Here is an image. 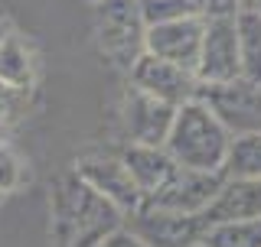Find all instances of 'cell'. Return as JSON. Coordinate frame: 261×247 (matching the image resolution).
Wrapping results in <instances>:
<instances>
[{
	"label": "cell",
	"instance_id": "6da1fadb",
	"mask_svg": "<svg viewBox=\"0 0 261 247\" xmlns=\"http://www.w3.org/2000/svg\"><path fill=\"white\" fill-rule=\"evenodd\" d=\"M124 228V211L95 192L79 172L59 179L53 189V234L62 247H98Z\"/></svg>",
	"mask_w": 261,
	"mask_h": 247
},
{
	"label": "cell",
	"instance_id": "7a4b0ae2",
	"mask_svg": "<svg viewBox=\"0 0 261 247\" xmlns=\"http://www.w3.org/2000/svg\"><path fill=\"white\" fill-rule=\"evenodd\" d=\"M228 146H232V134L209 111L206 101L193 98L190 104L176 108L173 127H170V137H167V153L179 166L202 169V172H222Z\"/></svg>",
	"mask_w": 261,
	"mask_h": 247
},
{
	"label": "cell",
	"instance_id": "3957f363",
	"mask_svg": "<svg viewBox=\"0 0 261 247\" xmlns=\"http://www.w3.org/2000/svg\"><path fill=\"white\" fill-rule=\"evenodd\" d=\"M98 43L118 69L130 72L147 52V23L137 0H98L95 4Z\"/></svg>",
	"mask_w": 261,
	"mask_h": 247
},
{
	"label": "cell",
	"instance_id": "277c9868",
	"mask_svg": "<svg viewBox=\"0 0 261 247\" xmlns=\"http://www.w3.org/2000/svg\"><path fill=\"white\" fill-rule=\"evenodd\" d=\"M124 228L147 247H196L209 231L202 215H176L147 202H141L137 211L124 215Z\"/></svg>",
	"mask_w": 261,
	"mask_h": 247
},
{
	"label": "cell",
	"instance_id": "5b68a950",
	"mask_svg": "<svg viewBox=\"0 0 261 247\" xmlns=\"http://www.w3.org/2000/svg\"><path fill=\"white\" fill-rule=\"evenodd\" d=\"M199 101L209 104L232 137L261 130V81L235 78L225 85H199Z\"/></svg>",
	"mask_w": 261,
	"mask_h": 247
},
{
	"label": "cell",
	"instance_id": "8992f818",
	"mask_svg": "<svg viewBox=\"0 0 261 247\" xmlns=\"http://www.w3.org/2000/svg\"><path fill=\"white\" fill-rule=\"evenodd\" d=\"M130 85L137 91L170 104V108H183L193 98H199V78H196V72L179 69V65L157 59L150 52H144L137 59V65L130 69Z\"/></svg>",
	"mask_w": 261,
	"mask_h": 247
},
{
	"label": "cell",
	"instance_id": "52a82bcc",
	"mask_svg": "<svg viewBox=\"0 0 261 247\" xmlns=\"http://www.w3.org/2000/svg\"><path fill=\"white\" fill-rule=\"evenodd\" d=\"M222 186H225V172H202V169L179 166L173 179L144 202L163 211H176V215H202L216 202V195L222 192Z\"/></svg>",
	"mask_w": 261,
	"mask_h": 247
},
{
	"label": "cell",
	"instance_id": "ba28073f",
	"mask_svg": "<svg viewBox=\"0 0 261 247\" xmlns=\"http://www.w3.org/2000/svg\"><path fill=\"white\" fill-rule=\"evenodd\" d=\"M196 78H199V85H225V81L242 78L235 20H206Z\"/></svg>",
	"mask_w": 261,
	"mask_h": 247
},
{
	"label": "cell",
	"instance_id": "9c48e42d",
	"mask_svg": "<svg viewBox=\"0 0 261 247\" xmlns=\"http://www.w3.org/2000/svg\"><path fill=\"white\" fill-rule=\"evenodd\" d=\"M176 108L157 101V98L137 91L134 85L124 91V101H121V123H124V134L130 143L141 146H167L170 127H173Z\"/></svg>",
	"mask_w": 261,
	"mask_h": 247
},
{
	"label": "cell",
	"instance_id": "30bf717a",
	"mask_svg": "<svg viewBox=\"0 0 261 247\" xmlns=\"http://www.w3.org/2000/svg\"><path fill=\"white\" fill-rule=\"evenodd\" d=\"M202 33H206V20H202V16L147 26V52L157 55V59L173 62L179 69L196 72V65H199V49H202Z\"/></svg>",
	"mask_w": 261,
	"mask_h": 247
},
{
	"label": "cell",
	"instance_id": "8fae6325",
	"mask_svg": "<svg viewBox=\"0 0 261 247\" xmlns=\"http://www.w3.org/2000/svg\"><path fill=\"white\" fill-rule=\"evenodd\" d=\"M75 172L95 189V192H101L111 205H118L124 215L141 208L144 195H141V189L134 186V179H130L127 166L121 163V156L118 160H114V156H85V160H79Z\"/></svg>",
	"mask_w": 261,
	"mask_h": 247
},
{
	"label": "cell",
	"instance_id": "7c38bea8",
	"mask_svg": "<svg viewBox=\"0 0 261 247\" xmlns=\"http://www.w3.org/2000/svg\"><path fill=\"white\" fill-rule=\"evenodd\" d=\"M206 225H228V221H258L261 218V179H228L216 202L202 211Z\"/></svg>",
	"mask_w": 261,
	"mask_h": 247
},
{
	"label": "cell",
	"instance_id": "4fadbf2b",
	"mask_svg": "<svg viewBox=\"0 0 261 247\" xmlns=\"http://www.w3.org/2000/svg\"><path fill=\"white\" fill-rule=\"evenodd\" d=\"M121 163L127 166L130 179L141 189L144 199L160 192L173 179V172L179 169V163L167 153V146H141V143H127V150L121 153Z\"/></svg>",
	"mask_w": 261,
	"mask_h": 247
},
{
	"label": "cell",
	"instance_id": "5bb4252c",
	"mask_svg": "<svg viewBox=\"0 0 261 247\" xmlns=\"http://www.w3.org/2000/svg\"><path fill=\"white\" fill-rule=\"evenodd\" d=\"M222 172L228 179H261V130L258 134H245V137H232Z\"/></svg>",
	"mask_w": 261,
	"mask_h": 247
},
{
	"label": "cell",
	"instance_id": "9a60e30c",
	"mask_svg": "<svg viewBox=\"0 0 261 247\" xmlns=\"http://www.w3.org/2000/svg\"><path fill=\"white\" fill-rule=\"evenodd\" d=\"M239 59H242V78L261 81V16L258 13H239Z\"/></svg>",
	"mask_w": 261,
	"mask_h": 247
},
{
	"label": "cell",
	"instance_id": "2e32d148",
	"mask_svg": "<svg viewBox=\"0 0 261 247\" xmlns=\"http://www.w3.org/2000/svg\"><path fill=\"white\" fill-rule=\"evenodd\" d=\"M0 81L23 88V91H30V85H33V55L13 33L0 46Z\"/></svg>",
	"mask_w": 261,
	"mask_h": 247
},
{
	"label": "cell",
	"instance_id": "e0dca14e",
	"mask_svg": "<svg viewBox=\"0 0 261 247\" xmlns=\"http://www.w3.org/2000/svg\"><path fill=\"white\" fill-rule=\"evenodd\" d=\"M202 247H261V218L212 225L202 237Z\"/></svg>",
	"mask_w": 261,
	"mask_h": 247
},
{
	"label": "cell",
	"instance_id": "ac0fdd59",
	"mask_svg": "<svg viewBox=\"0 0 261 247\" xmlns=\"http://www.w3.org/2000/svg\"><path fill=\"white\" fill-rule=\"evenodd\" d=\"M141 4V16L147 26H160V23H176L196 16L193 0H137Z\"/></svg>",
	"mask_w": 261,
	"mask_h": 247
},
{
	"label": "cell",
	"instance_id": "d6986e66",
	"mask_svg": "<svg viewBox=\"0 0 261 247\" xmlns=\"http://www.w3.org/2000/svg\"><path fill=\"white\" fill-rule=\"evenodd\" d=\"M23 108H27V91L0 81V134L13 127V120L23 114Z\"/></svg>",
	"mask_w": 261,
	"mask_h": 247
},
{
	"label": "cell",
	"instance_id": "ffe728a7",
	"mask_svg": "<svg viewBox=\"0 0 261 247\" xmlns=\"http://www.w3.org/2000/svg\"><path fill=\"white\" fill-rule=\"evenodd\" d=\"M23 179V166H20V156H16L7 143H0V195L13 192Z\"/></svg>",
	"mask_w": 261,
	"mask_h": 247
},
{
	"label": "cell",
	"instance_id": "44dd1931",
	"mask_svg": "<svg viewBox=\"0 0 261 247\" xmlns=\"http://www.w3.org/2000/svg\"><path fill=\"white\" fill-rule=\"evenodd\" d=\"M193 7L202 20H235L242 13L239 0H193Z\"/></svg>",
	"mask_w": 261,
	"mask_h": 247
},
{
	"label": "cell",
	"instance_id": "7402d4cb",
	"mask_svg": "<svg viewBox=\"0 0 261 247\" xmlns=\"http://www.w3.org/2000/svg\"><path fill=\"white\" fill-rule=\"evenodd\" d=\"M98 247H147V244H144V241H137V237L130 234L127 228H121V231H114L111 237H105V241L98 244Z\"/></svg>",
	"mask_w": 261,
	"mask_h": 247
},
{
	"label": "cell",
	"instance_id": "603a6c76",
	"mask_svg": "<svg viewBox=\"0 0 261 247\" xmlns=\"http://www.w3.org/2000/svg\"><path fill=\"white\" fill-rule=\"evenodd\" d=\"M242 13H258L261 16V0H239Z\"/></svg>",
	"mask_w": 261,
	"mask_h": 247
},
{
	"label": "cell",
	"instance_id": "cb8c5ba5",
	"mask_svg": "<svg viewBox=\"0 0 261 247\" xmlns=\"http://www.w3.org/2000/svg\"><path fill=\"white\" fill-rule=\"evenodd\" d=\"M7 36H10V26H7V20L0 16V46H4V39H7Z\"/></svg>",
	"mask_w": 261,
	"mask_h": 247
},
{
	"label": "cell",
	"instance_id": "d4e9b609",
	"mask_svg": "<svg viewBox=\"0 0 261 247\" xmlns=\"http://www.w3.org/2000/svg\"><path fill=\"white\" fill-rule=\"evenodd\" d=\"M196 247H202V244H196Z\"/></svg>",
	"mask_w": 261,
	"mask_h": 247
},
{
	"label": "cell",
	"instance_id": "484cf974",
	"mask_svg": "<svg viewBox=\"0 0 261 247\" xmlns=\"http://www.w3.org/2000/svg\"><path fill=\"white\" fill-rule=\"evenodd\" d=\"M95 4H98V0H95Z\"/></svg>",
	"mask_w": 261,
	"mask_h": 247
}]
</instances>
